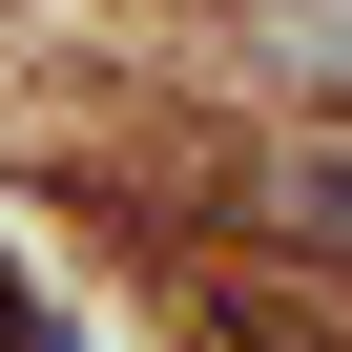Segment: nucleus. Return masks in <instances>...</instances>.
<instances>
[{
	"label": "nucleus",
	"instance_id": "1",
	"mask_svg": "<svg viewBox=\"0 0 352 352\" xmlns=\"http://www.w3.org/2000/svg\"><path fill=\"white\" fill-rule=\"evenodd\" d=\"M311 228H352V166H311Z\"/></svg>",
	"mask_w": 352,
	"mask_h": 352
}]
</instances>
